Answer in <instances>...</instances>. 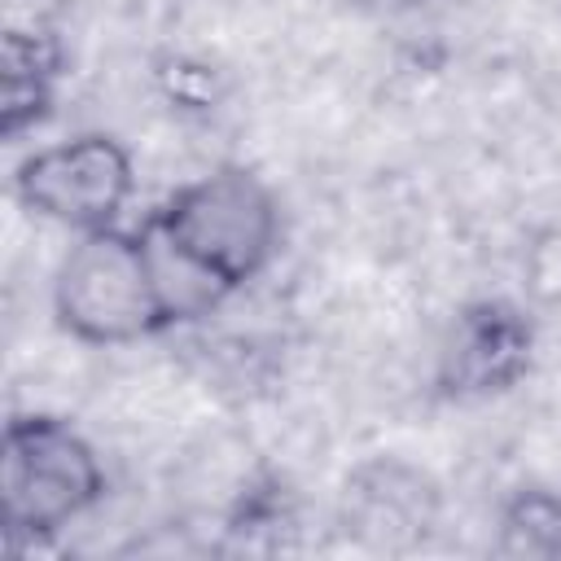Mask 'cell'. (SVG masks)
Listing matches in <instances>:
<instances>
[{
	"label": "cell",
	"instance_id": "5",
	"mask_svg": "<svg viewBox=\"0 0 561 561\" xmlns=\"http://www.w3.org/2000/svg\"><path fill=\"white\" fill-rule=\"evenodd\" d=\"M530 351L535 329L522 307L504 298H482L451 320L434 381L451 399H486L522 381V373L530 368Z\"/></svg>",
	"mask_w": 561,
	"mask_h": 561
},
{
	"label": "cell",
	"instance_id": "6",
	"mask_svg": "<svg viewBox=\"0 0 561 561\" xmlns=\"http://www.w3.org/2000/svg\"><path fill=\"white\" fill-rule=\"evenodd\" d=\"M434 513H438L434 482L403 460H368L346 478L342 491L346 526L381 548H399L425 535Z\"/></svg>",
	"mask_w": 561,
	"mask_h": 561
},
{
	"label": "cell",
	"instance_id": "8",
	"mask_svg": "<svg viewBox=\"0 0 561 561\" xmlns=\"http://www.w3.org/2000/svg\"><path fill=\"white\" fill-rule=\"evenodd\" d=\"M504 535L517 552H561V500L522 495L504 522Z\"/></svg>",
	"mask_w": 561,
	"mask_h": 561
},
{
	"label": "cell",
	"instance_id": "7",
	"mask_svg": "<svg viewBox=\"0 0 561 561\" xmlns=\"http://www.w3.org/2000/svg\"><path fill=\"white\" fill-rule=\"evenodd\" d=\"M57 75V48L39 31H9L4 35V105H0V131L18 140L26 127H35L48 110V83Z\"/></svg>",
	"mask_w": 561,
	"mask_h": 561
},
{
	"label": "cell",
	"instance_id": "3",
	"mask_svg": "<svg viewBox=\"0 0 561 561\" xmlns=\"http://www.w3.org/2000/svg\"><path fill=\"white\" fill-rule=\"evenodd\" d=\"M0 495L9 543H35L79 522L105 495V465L70 421L26 412L4 425Z\"/></svg>",
	"mask_w": 561,
	"mask_h": 561
},
{
	"label": "cell",
	"instance_id": "2",
	"mask_svg": "<svg viewBox=\"0 0 561 561\" xmlns=\"http://www.w3.org/2000/svg\"><path fill=\"white\" fill-rule=\"evenodd\" d=\"M53 316L75 342L88 346H127L171 329L145 237L118 224L79 232L53 276Z\"/></svg>",
	"mask_w": 561,
	"mask_h": 561
},
{
	"label": "cell",
	"instance_id": "1",
	"mask_svg": "<svg viewBox=\"0 0 561 561\" xmlns=\"http://www.w3.org/2000/svg\"><path fill=\"white\" fill-rule=\"evenodd\" d=\"M145 228L224 294H237L272 263L280 245V206L250 167H215L180 184Z\"/></svg>",
	"mask_w": 561,
	"mask_h": 561
},
{
	"label": "cell",
	"instance_id": "9",
	"mask_svg": "<svg viewBox=\"0 0 561 561\" xmlns=\"http://www.w3.org/2000/svg\"><path fill=\"white\" fill-rule=\"evenodd\" d=\"M526 276L539 298L561 302V228H548L535 237V245L526 254Z\"/></svg>",
	"mask_w": 561,
	"mask_h": 561
},
{
	"label": "cell",
	"instance_id": "4",
	"mask_svg": "<svg viewBox=\"0 0 561 561\" xmlns=\"http://www.w3.org/2000/svg\"><path fill=\"white\" fill-rule=\"evenodd\" d=\"M131 153L105 131H79L31 149L13 171V197L35 219L75 232L114 228L131 197Z\"/></svg>",
	"mask_w": 561,
	"mask_h": 561
}]
</instances>
